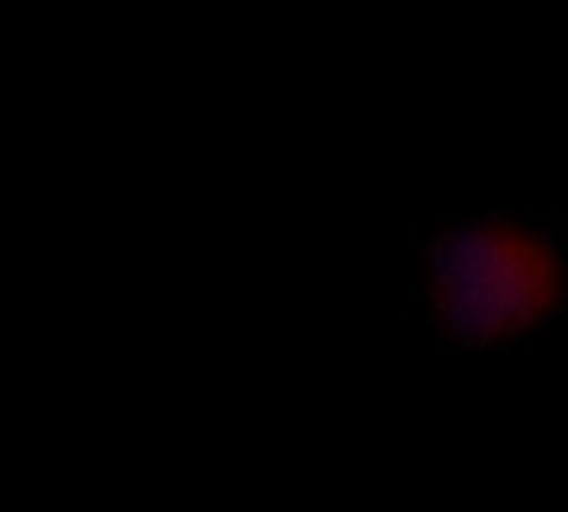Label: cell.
I'll list each match as a JSON object with an SVG mask.
<instances>
[{
  "mask_svg": "<svg viewBox=\"0 0 568 512\" xmlns=\"http://www.w3.org/2000/svg\"><path fill=\"white\" fill-rule=\"evenodd\" d=\"M566 297V270L552 243L509 220L449 230L429 260L436 327L466 347L516 340L546 323Z\"/></svg>",
  "mask_w": 568,
  "mask_h": 512,
  "instance_id": "6da1fadb",
  "label": "cell"
}]
</instances>
